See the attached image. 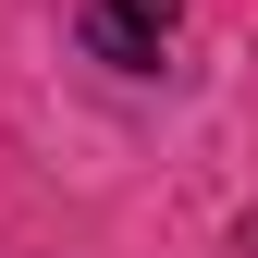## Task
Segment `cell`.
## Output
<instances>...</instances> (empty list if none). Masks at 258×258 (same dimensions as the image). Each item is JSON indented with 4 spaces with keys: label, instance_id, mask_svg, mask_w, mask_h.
<instances>
[{
    "label": "cell",
    "instance_id": "cell-1",
    "mask_svg": "<svg viewBox=\"0 0 258 258\" xmlns=\"http://www.w3.org/2000/svg\"><path fill=\"white\" fill-rule=\"evenodd\" d=\"M86 49H99V61H123V74H148V61L160 49H172V25H184V0H86Z\"/></svg>",
    "mask_w": 258,
    "mask_h": 258
}]
</instances>
